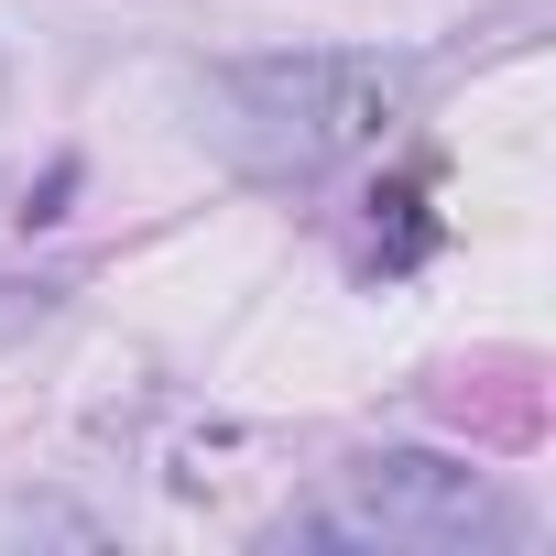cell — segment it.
Wrapping results in <instances>:
<instances>
[{"label": "cell", "instance_id": "6da1fadb", "mask_svg": "<svg viewBox=\"0 0 556 556\" xmlns=\"http://www.w3.org/2000/svg\"><path fill=\"white\" fill-rule=\"evenodd\" d=\"M426 55H371V45H295V55H229L197 77V131L218 164L262 186H317L350 153H371L415 99Z\"/></svg>", "mask_w": 556, "mask_h": 556}, {"label": "cell", "instance_id": "7a4b0ae2", "mask_svg": "<svg viewBox=\"0 0 556 556\" xmlns=\"http://www.w3.org/2000/svg\"><path fill=\"white\" fill-rule=\"evenodd\" d=\"M262 545H361V556H513L523 545V502L437 447H382L350 458L328 502L285 513Z\"/></svg>", "mask_w": 556, "mask_h": 556}]
</instances>
